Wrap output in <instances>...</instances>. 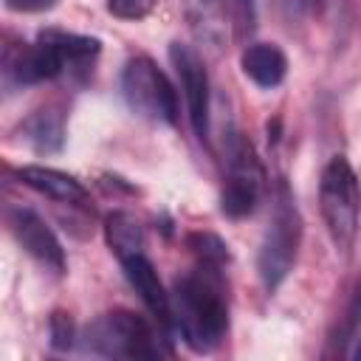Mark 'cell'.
I'll list each match as a JSON object with an SVG mask.
<instances>
[{
    "instance_id": "1",
    "label": "cell",
    "mask_w": 361,
    "mask_h": 361,
    "mask_svg": "<svg viewBox=\"0 0 361 361\" xmlns=\"http://www.w3.org/2000/svg\"><path fill=\"white\" fill-rule=\"evenodd\" d=\"M172 327L195 353H212L228 327V305L223 296L220 268L200 265L175 279L169 293Z\"/></svg>"
},
{
    "instance_id": "2",
    "label": "cell",
    "mask_w": 361,
    "mask_h": 361,
    "mask_svg": "<svg viewBox=\"0 0 361 361\" xmlns=\"http://www.w3.org/2000/svg\"><path fill=\"white\" fill-rule=\"evenodd\" d=\"M299 243H302V217H299L293 192L279 178L276 192H274L271 220H268V228H265V237L257 254V271L268 290H276L293 271Z\"/></svg>"
},
{
    "instance_id": "3",
    "label": "cell",
    "mask_w": 361,
    "mask_h": 361,
    "mask_svg": "<svg viewBox=\"0 0 361 361\" xmlns=\"http://www.w3.org/2000/svg\"><path fill=\"white\" fill-rule=\"evenodd\" d=\"M319 206H322V217H324L330 240L338 248H350L355 240V231H358L361 183H358V175L347 158L336 155L322 169Z\"/></svg>"
},
{
    "instance_id": "4",
    "label": "cell",
    "mask_w": 361,
    "mask_h": 361,
    "mask_svg": "<svg viewBox=\"0 0 361 361\" xmlns=\"http://www.w3.org/2000/svg\"><path fill=\"white\" fill-rule=\"evenodd\" d=\"M85 347L104 358H158L161 344L152 327L130 310H113L96 319L85 333Z\"/></svg>"
},
{
    "instance_id": "5",
    "label": "cell",
    "mask_w": 361,
    "mask_h": 361,
    "mask_svg": "<svg viewBox=\"0 0 361 361\" xmlns=\"http://www.w3.org/2000/svg\"><path fill=\"white\" fill-rule=\"evenodd\" d=\"M121 93L130 110L149 121L175 124L178 99L164 71L149 56H133L121 71Z\"/></svg>"
},
{
    "instance_id": "6",
    "label": "cell",
    "mask_w": 361,
    "mask_h": 361,
    "mask_svg": "<svg viewBox=\"0 0 361 361\" xmlns=\"http://www.w3.org/2000/svg\"><path fill=\"white\" fill-rule=\"evenodd\" d=\"M262 183H265V172L259 166L254 147L234 133L228 141V175L220 192L223 214L231 220L248 217L262 197Z\"/></svg>"
},
{
    "instance_id": "7",
    "label": "cell",
    "mask_w": 361,
    "mask_h": 361,
    "mask_svg": "<svg viewBox=\"0 0 361 361\" xmlns=\"http://www.w3.org/2000/svg\"><path fill=\"white\" fill-rule=\"evenodd\" d=\"M169 62L178 73L192 130L200 141H206L209 138V73H206V65L195 48L180 45V42L169 45Z\"/></svg>"
},
{
    "instance_id": "8",
    "label": "cell",
    "mask_w": 361,
    "mask_h": 361,
    "mask_svg": "<svg viewBox=\"0 0 361 361\" xmlns=\"http://www.w3.org/2000/svg\"><path fill=\"white\" fill-rule=\"evenodd\" d=\"M8 226L17 237V243L25 248L28 257H34L42 268L62 274L65 271V248L51 231V226L31 209H11L8 212Z\"/></svg>"
},
{
    "instance_id": "9",
    "label": "cell",
    "mask_w": 361,
    "mask_h": 361,
    "mask_svg": "<svg viewBox=\"0 0 361 361\" xmlns=\"http://www.w3.org/2000/svg\"><path fill=\"white\" fill-rule=\"evenodd\" d=\"M121 268H124L127 282L141 296V302L147 305V310L161 322V327H172V302H169V293L164 290V285H161L152 262L144 254H135V257H127L121 262Z\"/></svg>"
},
{
    "instance_id": "10",
    "label": "cell",
    "mask_w": 361,
    "mask_h": 361,
    "mask_svg": "<svg viewBox=\"0 0 361 361\" xmlns=\"http://www.w3.org/2000/svg\"><path fill=\"white\" fill-rule=\"evenodd\" d=\"M65 68V59L59 56V51L54 45H48L45 39H37L34 45L17 51V56L8 62V71L14 76V82L20 85H37V82H48L54 76H59Z\"/></svg>"
},
{
    "instance_id": "11",
    "label": "cell",
    "mask_w": 361,
    "mask_h": 361,
    "mask_svg": "<svg viewBox=\"0 0 361 361\" xmlns=\"http://www.w3.org/2000/svg\"><path fill=\"white\" fill-rule=\"evenodd\" d=\"M17 178L31 186L34 192L59 200V203H71V206H82L87 203V189L68 172H59L54 166H23L17 172Z\"/></svg>"
},
{
    "instance_id": "12",
    "label": "cell",
    "mask_w": 361,
    "mask_h": 361,
    "mask_svg": "<svg viewBox=\"0 0 361 361\" xmlns=\"http://www.w3.org/2000/svg\"><path fill=\"white\" fill-rule=\"evenodd\" d=\"M240 68L254 85L276 87L288 73V56L276 42H251L240 54Z\"/></svg>"
},
{
    "instance_id": "13",
    "label": "cell",
    "mask_w": 361,
    "mask_h": 361,
    "mask_svg": "<svg viewBox=\"0 0 361 361\" xmlns=\"http://www.w3.org/2000/svg\"><path fill=\"white\" fill-rule=\"evenodd\" d=\"M23 138L37 149V152H59L65 144V118L56 107H45L37 110L25 118L23 124Z\"/></svg>"
},
{
    "instance_id": "14",
    "label": "cell",
    "mask_w": 361,
    "mask_h": 361,
    "mask_svg": "<svg viewBox=\"0 0 361 361\" xmlns=\"http://www.w3.org/2000/svg\"><path fill=\"white\" fill-rule=\"evenodd\" d=\"M183 8L192 31L203 42L220 48L226 39V0H183Z\"/></svg>"
},
{
    "instance_id": "15",
    "label": "cell",
    "mask_w": 361,
    "mask_h": 361,
    "mask_svg": "<svg viewBox=\"0 0 361 361\" xmlns=\"http://www.w3.org/2000/svg\"><path fill=\"white\" fill-rule=\"evenodd\" d=\"M104 237H107L110 251L118 257V262H124L127 257L144 254V228L127 212L107 214V220H104Z\"/></svg>"
},
{
    "instance_id": "16",
    "label": "cell",
    "mask_w": 361,
    "mask_h": 361,
    "mask_svg": "<svg viewBox=\"0 0 361 361\" xmlns=\"http://www.w3.org/2000/svg\"><path fill=\"white\" fill-rule=\"evenodd\" d=\"M39 39H45L48 45H54L59 51V56L71 65V62H85V59H93L102 48V42L96 37H85V34H71V31H42Z\"/></svg>"
},
{
    "instance_id": "17",
    "label": "cell",
    "mask_w": 361,
    "mask_h": 361,
    "mask_svg": "<svg viewBox=\"0 0 361 361\" xmlns=\"http://www.w3.org/2000/svg\"><path fill=\"white\" fill-rule=\"evenodd\" d=\"M186 245L197 257L200 265L223 268L228 262V245L217 234H212V231H195V234H189L186 237Z\"/></svg>"
},
{
    "instance_id": "18",
    "label": "cell",
    "mask_w": 361,
    "mask_h": 361,
    "mask_svg": "<svg viewBox=\"0 0 361 361\" xmlns=\"http://www.w3.org/2000/svg\"><path fill=\"white\" fill-rule=\"evenodd\" d=\"M226 11L234 23L237 37H248L257 25V6L254 0H226Z\"/></svg>"
},
{
    "instance_id": "19",
    "label": "cell",
    "mask_w": 361,
    "mask_h": 361,
    "mask_svg": "<svg viewBox=\"0 0 361 361\" xmlns=\"http://www.w3.org/2000/svg\"><path fill=\"white\" fill-rule=\"evenodd\" d=\"M358 327H361V282L355 285V293H353V299L347 305V313L338 319V338H341V344L350 341L358 333ZM338 338H333V341H338Z\"/></svg>"
},
{
    "instance_id": "20",
    "label": "cell",
    "mask_w": 361,
    "mask_h": 361,
    "mask_svg": "<svg viewBox=\"0 0 361 361\" xmlns=\"http://www.w3.org/2000/svg\"><path fill=\"white\" fill-rule=\"evenodd\" d=\"M155 0H107V11L118 20H141L152 11Z\"/></svg>"
},
{
    "instance_id": "21",
    "label": "cell",
    "mask_w": 361,
    "mask_h": 361,
    "mask_svg": "<svg viewBox=\"0 0 361 361\" xmlns=\"http://www.w3.org/2000/svg\"><path fill=\"white\" fill-rule=\"evenodd\" d=\"M73 338H76V333H73L71 316L62 313V310H56L51 316V344L56 350H68V347H73Z\"/></svg>"
},
{
    "instance_id": "22",
    "label": "cell",
    "mask_w": 361,
    "mask_h": 361,
    "mask_svg": "<svg viewBox=\"0 0 361 361\" xmlns=\"http://www.w3.org/2000/svg\"><path fill=\"white\" fill-rule=\"evenodd\" d=\"M11 11H48L56 6V0H6Z\"/></svg>"
},
{
    "instance_id": "23",
    "label": "cell",
    "mask_w": 361,
    "mask_h": 361,
    "mask_svg": "<svg viewBox=\"0 0 361 361\" xmlns=\"http://www.w3.org/2000/svg\"><path fill=\"white\" fill-rule=\"evenodd\" d=\"M355 358L361 361V341H358V347H355Z\"/></svg>"
},
{
    "instance_id": "24",
    "label": "cell",
    "mask_w": 361,
    "mask_h": 361,
    "mask_svg": "<svg viewBox=\"0 0 361 361\" xmlns=\"http://www.w3.org/2000/svg\"><path fill=\"white\" fill-rule=\"evenodd\" d=\"M302 3H305V6H313V3H316V0H302Z\"/></svg>"
}]
</instances>
